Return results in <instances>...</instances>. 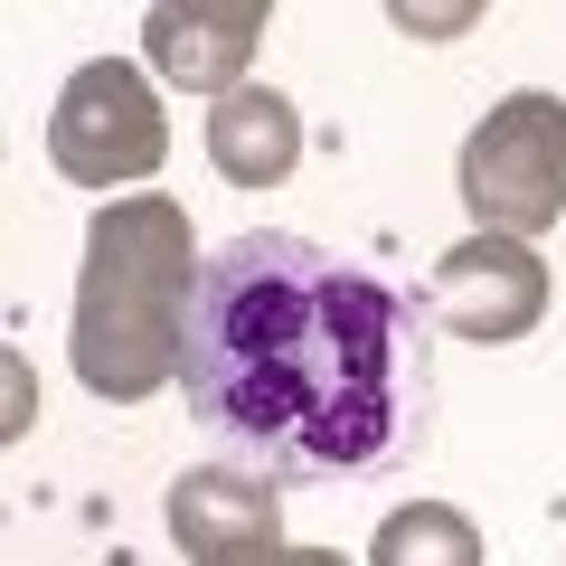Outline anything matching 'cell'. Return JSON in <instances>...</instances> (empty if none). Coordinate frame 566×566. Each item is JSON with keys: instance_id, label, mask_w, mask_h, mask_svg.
<instances>
[{"instance_id": "ba28073f", "label": "cell", "mask_w": 566, "mask_h": 566, "mask_svg": "<svg viewBox=\"0 0 566 566\" xmlns=\"http://www.w3.org/2000/svg\"><path fill=\"white\" fill-rule=\"evenodd\" d=\"M208 161H218V180H237V189L293 180V161H303V114H293V95H274V85L218 95V114H208Z\"/></svg>"}, {"instance_id": "30bf717a", "label": "cell", "mask_w": 566, "mask_h": 566, "mask_svg": "<svg viewBox=\"0 0 566 566\" xmlns=\"http://www.w3.org/2000/svg\"><path fill=\"white\" fill-rule=\"evenodd\" d=\"M472 10H397V29H463Z\"/></svg>"}, {"instance_id": "5b68a950", "label": "cell", "mask_w": 566, "mask_h": 566, "mask_svg": "<svg viewBox=\"0 0 566 566\" xmlns=\"http://www.w3.org/2000/svg\"><path fill=\"white\" fill-rule=\"evenodd\" d=\"M434 312H444L453 340H528V331L547 322V264L528 255L520 237H482L472 227L463 245H444L434 255Z\"/></svg>"}, {"instance_id": "7a4b0ae2", "label": "cell", "mask_w": 566, "mask_h": 566, "mask_svg": "<svg viewBox=\"0 0 566 566\" xmlns=\"http://www.w3.org/2000/svg\"><path fill=\"white\" fill-rule=\"evenodd\" d=\"M199 245L189 208L142 189V199L95 208L85 227V274H76V378L114 406H142L180 378L189 340V293H199Z\"/></svg>"}, {"instance_id": "277c9868", "label": "cell", "mask_w": 566, "mask_h": 566, "mask_svg": "<svg viewBox=\"0 0 566 566\" xmlns=\"http://www.w3.org/2000/svg\"><path fill=\"white\" fill-rule=\"evenodd\" d=\"M161 151H170V123H161V95H151L142 66L95 57L66 76L57 114H48V161L76 189H133L161 170Z\"/></svg>"}, {"instance_id": "52a82bcc", "label": "cell", "mask_w": 566, "mask_h": 566, "mask_svg": "<svg viewBox=\"0 0 566 566\" xmlns=\"http://www.w3.org/2000/svg\"><path fill=\"white\" fill-rule=\"evenodd\" d=\"M161 510H170V538H180L189 566L283 547V491H264V472H180Z\"/></svg>"}, {"instance_id": "6da1fadb", "label": "cell", "mask_w": 566, "mask_h": 566, "mask_svg": "<svg viewBox=\"0 0 566 566\" xmlns=\"http://www.w3.org/2000/svg\"><path fill=\"white\" fill-rule=\"evenodd\" d=\"M180 397L227 463L264 482H340L424 434L434 349L387 274L293 227H245L199 264Z\"/></svg>"}, {"instance_id": "8992f818", "label": "cell", "mask_w": 566, "mask_h": 566, "mask_svg": "<svg viewBox=\"0 0 566 566\" xmlns=\"http://www.w3.org/2000/svg\"><path fill=\"white\" fill-rule=\"evenodd\" d=\"M264 39V0H151L142 10V57L151 76L199 85V95H237Z\"/></svg>"}, {"instance_id": "3957f363", "label": "cell", "mask_w": 566, "mask_h": 566, "mask_svg": "<svg viewBox=\"0 0 566 566\" xmlns=\"http://www.w3.org/2000/svg\"><path fill=\"white\" fill-rule=\"evenodd\" d=\"M463 208L482 237H547L566 218V95H501L463 142Z\"/></svg>"}, {"instance_id": "7c38bea8", "label": "cell", "mask_w": 566, "mask_h": 566, "mask_svg": "<svg viewBox=\"0 0 566 566\" xmlns=\"http://www.w3.org/2000/svg\"><path fill=\"white\" fill-rule=\"evenodd\" d=\"M303 566H349V557H340V547H303Z\"/></svg>"}, {"instance_id": "8fae6325", "label": "cell", "mask_w": 566, "mask_h": 566, "mask_svg": "<svg viewBox=\"0 0 566 566\" xmlns=\"http://www.w3.org/2000/svg\"><path fill=\"white\" fill-rule=\"evenodd\" d=\"M227 566H303V547H255V557H227Z\"/></svg>"}, {"instance_id": "9c48e42d", "label": "cell", "mask_w": 566, "mask_h": 566, "mask_svg": "<svg viewBox=\"0 0 566 566\" xmlns=\"http://www.w3.org/2000/svg\"><path fill=\"white\" fill-rule=\"evenodd\" d=\"M368 566H482V528H472L453 501H406V510L378 520Z\"/></svg>"}]
</instances>
